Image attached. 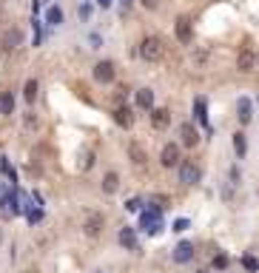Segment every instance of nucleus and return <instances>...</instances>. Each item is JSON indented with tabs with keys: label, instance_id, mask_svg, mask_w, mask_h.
Here are the masks:
<instances>
[{
	"label": "nucleus",
	"instance_id": "nucleus-1",
	"mask_svg": "<svg viewBox=\"0 0 259 273\" xmlns=\"http://www.w3.org/2000/svg\"><path fill=\"white\" fill-rule=\"evenodd\" d=\"M140 57L148 60V63H159V60L166 57V40L157 35H148L140 40Z\"/></svg>",
	"mask_w": 259,
	"mask_h": 273
},
{
	"label": "nucleus",
	"instance_id": "nucleus-2",
	"mask_svg": "<svg viewBox=\"0 0 259 273\" xmlns=\"http://www.w3.org/2000/svg\"><path fill=\"white\" fill-rule=\"evenodd\" d=\"M177 136H180V145L182 148H197L200 145V128H197L194 122L188 120V122H180V128H177Z\"/></svg>",
	"mask_w": 259,
	"mask_h": 273
},
{
	"label": "nucleus",
	"instance_id": "nucleus-3",
	"mask_svg": "<svg viewBox=\"0 0 259 273\" xmlns=\"http://www.w3.org/2000/svg\"><path fill=\"white\" fill-rule=\"evenodd\" d=\"M174 35H177V40H180L182 46L194 43V23H191V17L188 15L177 17V23H174Z\"/></svg>",
	"mask_w": 259,
	"mask_h": 273
},
{
	"label": "nucleus",
	"instance_id": "nucleus-4",
	"mask_svg": "<svg viewBox=\"0 0 259 273\" xmlns=\"http://www.w3.org/2000/svg\"><path fill=\"white\" fill-rule=\"evenodd\" d=\"M200 180H202V168L197 165L194 159L180 162V182H182V185H197Z\"/></svg>",
	"mask_w": 259,
	"mask_h": 273
},
{
	"label": "nucleus",
	"instance_id": "nucleus-5",
	"mask_svg": "<svg viewBox=\"0 0 259 273\" xmlns=\"http://www.w3.org/2000/svg\"><path fill=\"white\" fill-rule=\"evenodd\" d=\"M256 51L251 49V46H245L242 51L237 54V69H239V74H253L256 72Z\"/></svg>",
	"mask_w": 259,
	"mask_h": 273
},
{
	"label": "nucleus",
	"instance_id": "nucleus-6",
	"mask_svg": "<svg viewBox=\"0 0 259 273\" xmlns=\"http://www.w3.org/2000/svg\"><path fill=\"white\" fill-rule=\"evenodd\" d=\"M94 80L97 83H103V86H108V83H114V77H117V69H114V63L111 60H100V63H94Z\"/></svg>",
	"mask_w": 259,
	"mask_h": 273
},
{
	"label": "nucleus",
	"instance_id": "nucleus-7",
	"mask_svg": "<svg viewBox=\"0 0 259 273\" xmlns=\"http://www.w3.org/2000/svg\"><path fill=\"white\" fill-rule=\"evenodd\" d=\"M194 256H197V245L188 242V239H182V242L174 248V253H171V259L177 262V265H188Z\"/></svg>",
	"mask_w": 259,
	"mask_h": 273
},
{
	"label": "nucleus",
	"instance_id": "nucleus-8",
	"mask_svg": "<svg viewBox=\"0 0 259 273\" xmlns=\"http://www.w3.org/2000/svg\"><path fill=\"white\" fill-rule=\"evenodd\" d=\"M117 242H120V248H125V251H140L137 228H131V225L120 228V233H117Z\"/></svg>",
	"mask_w": 259,
	"mask_h": 273
},
{
	"label": "nucleus",
	"instance_id": "nucleus-9",
	"mask_svg": "<svg viewBox=\"0 0 259 273\" xmlns=\"http://www.w3.org/2000/svg\"><path fill=\"white\" fill-rule=\"evenodd\" d=\"M182 159H180V145L177 143H168L166 148H163V154H159V165L163 168H174V165H180Z\"/></svg>",
	"mask_w": 259,
	"mask_h": 273
},
{
	"label": "nucleus",
	"instance_id": "nucleus-10",
	"mask_svg": "<svg viewBox=\"0 0 259 273\" xmlns=\"http://www.w3.org/2000/svg\"><path fill=\"white\" fill-rule=\"evenodd\" d=\"M20 43H23V31L20 29H9V31H3V37H0L3 51H15Z\"/></svg>",
	"mask_w": 259,
	"mask_h": 273
},
{
	"label": "nucleus",
	"instance_id": "nucleus-11",
	"mask_svg": "<svg viewBox=\"0 0 259 273\" xmlns=\"http://www.w3.org/2000/svg\"><path fill=\"white\" fill-rule=\"evenodd\" d=\"M237 117H239V125H248L253 120V103L248 97H239L237 103Z\"/></svg>",
	"mask_w": 259,
	"mask_h": 273
},
{
	"label": "nucleus",
	"instance_id": "nucleus-12",
	"mask_svg": "<svg viewBox=\"0 0 259 273\" xmlns=\"http://www.w3.org/2000/svg\"><path fill=\"white\" fill-rule=\"evenodd\" d=\"M168 122H171V111L168 108H151V125L157 131L168 128Z\"/></svg>",
	"mask_w": 259,
	"mask_h": 273
},
{
	"label": "nucleus",
	"instance_id": "nucleus-13",
	"mask_svg": "<svg viewBox=\"0 0 259 273\" xmlns=\"http://www.w3.org/2000/svg\"><path fill=\"white\" fill-rule=\"evenodd\" d=\"M114 122L120 125V128H131L134 125V114H131L128 106H117L114 108Z\"/></svg>",
	"mask_w": 259,
	"mask_h": 273
},
{
	"label": "nucleus",
	"instance_id": "nucleus-14",
	"mask_svg": "<svg viewBox=\"0 0 259 273\" xmlns=\"http://www.w3.org/2000/svg\"><path fill=\"white\" fill-rule=\"evenodd\" d=\"M103 222H106V219H103V214H88V216H86V225H83V230H86L88 236H97V233L103 230Z\"/></svg>",
	"mask_w": 259,
	"mask_h": 273
},
{
	"label": "nucleus",
	"instance_id": "nucleus-15",
	"mask_svg": "<svg viewBox=\"0 0 259 273\" xmlns=\"http://www.w3.org/2000/svg\"><path fill=\"white\" fill-rule=\"evenodd\" d=\"M128 154H131V162H134L137 168H143L145 159H148V154H145V148L140 143H128Z\"/></svg>",
	"mask_w": 259,
	"mask_h": 273
},
{
	"label": "nucleus",
	"instance_id": "nucleus-16",
	"mask_svg": "<svg viewBox=\"0 0 259 273\" xmlns=\"http://www.w3.org/2000/svg\"><path fill=\"white\" fill-rule=\"evenodd\" d=\"M137 108H143V111H151L154 108V91L151 88H137Z\"/></svg>",
	"mask_w": 259,
	"mask_h": 273
},
{
	"label": "nucleus",
	"instance_id": "nucleus-17",
	"mask_svg": "<svg viewBox=\"0 0 259 273\" xmlns=\"http://www.w3.org/2000/svg\"><path fill=\"white\" fill-rule=\"evenodd\" d=\"M117 188H120V177H117V171H108L103 177V194H117Z\"/></svg>",
	"mask_w": 259,
	"mask_h": 273
},
{
	"label": "nucleus",
	"instance_id": "nucleus-18",
	"mask_svg": "<svg viewBox=\"0 0 259 273\" xmlns=\"http://www.w3.org/2000/svg\"><path fill=\"white\" fill-rule=\"evenodd\" d=\"M12 111H15V94H12V91H3V94H0V114L9 117Z\"/></svg>",
	"mask_w": 259,
	"mask_h": 273
},
{
	"label": "nucleus",
	"instance_id": "nucleus-19",
	"mask_svg": "<svg viewBox=\"0 0 259 273\" xmlns=\"http://www.w3.org/2000/svg\"><path fill=\"white\" fill-rule=\"evenodd\" d=\"M234 151H237L239 159H245V154H248V136H245L242 131H237V134H234Z\"/></svg>",
	"mask_w": 259,
	"mask_h": 273
},
{
	"label": "nucleus",
	"instance_id": "nucleus-20",
	"mask_svg": "<svg viewBox=\"0 0 259 273\" xmlns=\"http://www.w3.org/2000/svg\"><path fill=\"white\" fill-rule=\"evenodd\" d=\"M194 114H197V122H202V125L208 128V111H205V100H202V97L194 100Z\"/></svg>",
	"mask_w": 259,
	"mask_h": 273
},
{
	"label": "nucleus",
	"instance_id": "nucleus-21",
	"mask_svg": "<svg viewBox=\"0 0 259 273\" xmlns=\"http://www.w3.org/2000/svg\"><path fill=\"white\" fill-rule=\"evenodd\" d=\"M46 23H49V26H60V23H63V9L51 6L49 12H46Z\"/></svg>",
	"mask_w": 259,
	"mask_h": 273
},
{
	"label": "nucleus",
	"instance_id": "nucleus-22",
	"mask_svg": "<svg viewBox=\"0 0 259 273\" xmlns=\"http://www.w3.org/2000/svg\"><path fill=\"white\" fill-rule=\"evenodd\" d=\"M37 80H26V86H23V97H26V103H35L37 100Z\"/></svg>",
	"mask_w": 259,
	"mask_h": 273
},
{
	"label": "nucleus",
	"instance_id": "nucleus-23",
	"mask_svg": "<svg viewBox=\"0 0 259 273\" xmlns=\"http://www.w3.org/2000/svg\"><path fill=\"white\" fill-rule=\"evenodd\" d=\"M242 267L248 273H259V259L256 256H242Z\"/></svg>",
	"mask_w": 259,
	"mask_h": 273
},
{
	"label": "nucleus",
	"instance_id": "nucleus-24",
	"mask_svg": "<svg viewBox=\"0 0 259 273\" xmlns=\"http://www.w3.org/2000/svg\"><path fill=\"white\" fill-rule=\"evenodd\" d=\"M26 219H29V225H37L43 219V208H40V205H37V208H29L26 211Z\"/></svg>",
	"mask_w": 259,
	"mask_h": 273
},
{
	"label": "nucleus",
	"instance_id": "nucleus-25",
	"mask_svg": "<svg viewBox=\"0 0 259 273\" xmlns=\"http://www.w3.org/2000/svg\"><path fill=\"white\" fill-rule=\"evenodd\" d=\"M188 228H191V219H185V216H180V219H174L171 222L174 233H182V230H188Z\"/></svg>",
	"mask_w": 259,
	"mask_h": 273
},
{
	"label": "nucleus",
	"instance_id": "nucleus-26",
	"mask_svg": "<svg viewBox=\"0 0 259 273\" xmlns=\"http://www.w3.org/2000/svg\"><path fill=\"white\" fill-rule=\"evenodd\" d=\"M125 211H128V214H140V211H143V199H140V196H131V199L125 202Z\"/></svg>",
	"mask_w": 259,
	"mask_h": 273
},
{
	"label": "nucleus",
	"instance_id": "nucleus-27",
	"mask_svg": "<svg viewBox=\"0 0 259 273\" xmlns=\"http://www.w3.org/2000/svg\"><path fill=\"white\" fill-rule=\"evenodd\" d=\"M228 262H231V259H228V253H222V251H219V253L214 256V262H211V265H214L216 270H225V267H228Z\"/></svg>",
	"mask_w": 259,
	"mask_h": 273
},
{
	"label": "nucleus",
	"instance_id": "nucleus-28",
	"mask_svg": "<svg viewBox=\"0 0 259 273\" xmlns=\"http://www.w3.org/2000/svg\"><path fill=\"white\" fill-rule=\"evenodd\" d=\"M228 177H231V185H239V182H242V171H239L237 165H234V168L228 171Z\"/></svg>",
	"mask_w": 259,
	"mask_h": 273
},
{
	"label": "nucleus",
	"instance_id": "nucleus-29",
	"mask_svg": "<svg viewBox=\"0 0 259 273\" xmlns=\"http://www.w3.org/2000/svg\"><path fill=\"white\" fill-rule=\"evenodd\" d=\"M140 3H143L145 9H157L159 6V0H140Z\"/></svg>",
	"mask_w": 259,
	"mask_h": 273
},
{
	"label": "nucleus",
	"instance_id": "nucleus-30",
	"mask_svg": "<svg viewBox=\"0 0 259 273\" xmlns=\"http://www.w3.org/2000/svg\"><path fill=\"white\" fill-rule=\"evenodd\" d=\"M88 15H91V6H80V17H83V20H86Z\"/></svg>",
	"mask_w": 259,
	"mask_h": 273
},
{
	"label": "nucleus",
	"instance_id": "nucleus-31",
	"mask_svg": "<svg viewBox=\"0 0 259 273\" xmlns=\"http://www.w3.org/2000/svg\"><path fill=\"white\" fill-rule=\"evenodd\" d=\"M91 49H100V35H91Z\"/></svg>",
	"mask_w": 259,
	"mask_h": 273
},
{
	"label": "nucleus",
	"instance_id": "nucleus-32",
	"mask_svg": "<svg viewBox=\"0 0 259 273\" xmlns=\"http://www.w3.org/2000/svg\"><path fill=\"white\" fill-rule=\"evenodd\" d=\"M97 3H100L103 9H108V6H111V0H97Z\"/></svg>",
	"mask_w": 259,
	"mask_h": 273
},
{
	"label": "nucleus",
	"instance_id": "nucleus-33",
	"mask_svg": "<svg viewBox=\"0 0 259 273\" xmlns=\"http://www.w3.org/2000/svg\"><path fill=\"white\" fill-rule=\"evenodd\" d=\"M197 273H208V270H197Z\"/></svg>",
	"mask_w": 259,
	"mask_h": 273
},
{
	"label": "nucleus",
	"instance_id": "nucleus-34",
	"mask_svg": "<svg viewBox=\"0 0 259 273\" xmlns=\"http://www.w3.org/2000/svg\"><path fill=\"white\" fill-rule=\"evenodd\" d=\"M94 273H103V270H94Z\"/></svg>",
	"mask_w": 259,
	"mask_h": 273
}]
</instances>
